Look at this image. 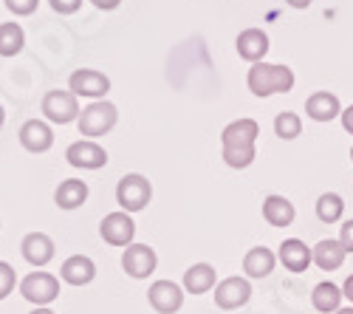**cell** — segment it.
Instances as JSON below:
<instances>
[{"instance_id": "cell-1", "label": "cell", "mask_w": 353, "mask_h": 314, "mask_svg": "<svg viewBox=\"0 0 353 314\" xmlns=\"http://www.w3.org/2000/svg\"><path fill=\"white\" fill-rule=\"evenodd\" d=\"M260 125L254 119H234L223 128L221 133V145H223V161L234 170H246L257 150H254V141H257Z\"/></svg>"}, {"instance_id": "cell-2", "label": "cell", "mask_w": 353, "mask_h": 314, "mask_svg": "<svg viewBox=\"0 0 353 314\" xmlns=\"http://www.w3.org/2000/svg\"><path fill=\"white\" fill-rule=\"evenodd\" d=\"M249 91L260 99H266L272 94H288L294 88V71L288 66H277V63H254L249 68Z\"/></svg>"}, {"instance_id": "cell-3", "label": "cell", "mask_w": 353, "mask_h": 314, "mask_svg": "<svg viewBox=\"0 0 353 314\" xmlns=\"http://www.w3.org/2000/svg\"><path fill=\"white\" fill-rule=\"evenodd\" d=\"M116 122H119V110H116V105L108 99H94L91 105H85L79 110V119H77L79 133L85 139H99V136L110 133L116 128Z\"/></svg>"}, {"instance_id": "cell-4", "label": "cell", "mask_w": 353, "mask_h": 314, "mask_svg": "<svg viewBox=\"0 0 353 314\" xmlns=\"http://www.w3.org/2000/svg\"><path fill=\"white\" fill-rule=\"evenodd\" d=\"M153 198V187L144 176L128 173L119 184H116V202L125 213H141Z\"/></svg>"}, {"instance_id": "cell-5", "label": "cell", "mask_w": 353, "mask_h": 314, "mask_svg": "<svg viewBox=\"0 0 353 314\" xmlns=\"http://www.w3.org/2000/svg\"><path fill=\"white\" fill-rule=\"evenodd\" d=\"M20 295L34 303V306H48L60 297V280H57L51 272H32L20 280Z\"/></svg>"}, {"instance_id": "cell-6", "label": "cell", "mask_w": 353, "mask_h": 314, "mask_svg": "<svg viewBox=\"0 0 353 314\" xmlns=\"http://www.w3.org/2000/svg\"><path fill=\"white\" fill-rule=\"evenodd\" d=\"M43 117L54 125H68L79 119V102L71 91H48L43 97Z\"/></svg>"}, {"instance_id": "cell-7", "label": "cell", "mask_w": 353, "mask_h": 314, "mask_svg": "<svg viewBox=\"0 0 353 314\" xmlns=\"http://www.w3.org/2000/svg\"><path fill=\"white\" fill-rule=\"evenodd\" d=\"M159 266V258H156V252L153 246H147V244H130L125 246V255H122V269L133 277V280H144V277H150Z\"/></svg>"}, {"instance_id": "cell-8", "label": "cell", "mask_w": 353, "mask_h": 314, "mask_svg": "<svg viewBox=\"0 0 353 314\" xmlns=\"http://www.w3.org/2000/svg\"><path fill=\"white\" fill-rule=\"evenodd\" d=\"M68 88L74 97H88V99H102L110 91V79L102 71L94 68H79L68 77Z\"/></svg>"}, {"instance_id": "cell-9", "label": "cell", "mask_w": 353, "mask_h": 314, "mask_svg": "<svg viewBox=\"0 0 353 314\" xmlns=\"http://www.w3.org/2000/svg\"><path fill=\"white\" fill-rule=\"evenodd\" d=\"M99 235L105 238V244L110 246H130L133 235H136V224L130 218V213H110L102 218L99 224Z\"/></svg>"}, {"instance_id": "cell-10", "label": "cell", "mask_w": 353, "mask_h": 314, "mask_svg": "<svg viewBox=\"0 0 353 314\" xmlns=\"http://www.w3.org/2000/svg\"><path fill=\"white\" fill-rule=\"evenodd\" d=\"M65 159L71 167H79V170H99L108 164V150L97 145L94 139H79L74 145H68Z\"/></svg>"}, {"instance_id": "cell-11", "label": "cell", "mask_w": 353, "mask_h": 314, "mask_svg": "<svg viewBox=\"0 0 353 314\" xmlns=\"http://www.w3.org/2000/svg\"><path fill=\"white\" fill-rule=\"evenodd\" d=\"M147 300H150V306L159 314H175L184 306V289L172 280H156L153 286L147 289Z\"/></svg>"}, {"instance_id": "cell-12", "label": "cell", "mask_w": 353, "mask_h": 314, "mask_svg": "<svg viewBox=\"0 0 353 314\" xmlns=\"http://www.w3.org/2000/svg\"><path fill=\"white\" fill-rule=\"evenodd\" d=\"M249 297H252V286H249L246 277H226V280L218 283V289H215V306L223 308V311L246 306Z\"/></svg>"}, {"instance_id": "cell-13", "label": "cell", "mask_w": 353, "mask_h": 314, "mask_svg": "<svg viewBox=\"0 0 353 314\" xmlns=\"http://www.w3.org/2000/svg\"><path fill=\"white\" fill-rule=\"evenodd\" d=\"M20 252L26 264H32L34 269H43L46 264H51L54 258V241L46 235V233H28L23 241H20Z\"/></svg>"}, {"instance_id": "cell-14", "label": "cell", "mask_w": 353, "mask_h": 314, "mask_svg": "<svg viewBox=\"0 0 353 314\" xmlns=\"http://www.w3.org/2000/svg\"><path fill=\"white\" fill-rule=\"evenodd\" d=\"M20 145L28 150V153H46V150H51V145H54V130L48 128V122H43V119H28V122H23V128H20Z\"/></svg>"}, {"instance_id": "cell-15", "label": "cell", "mask_w": 353, "mask_h": 314, "mask_svg": "<svg viewBox=\"0 0 353 314\" xmlns=\"http://www.w3.org/2000/svg\"><path fill=\"white\" fill-rule=\"evenodd\" d=\"M305 110L314 122H331L336 117H342V105H339V97L331 94V91H316L305 99Z\"/></svg>"}, {"instance_id": "cell-16", "label": "cell", "mask_w": 353, "mask_h": 314, "mask_svg": "<svg viewBox=\"0 0 353 314\" xmlns=\"http://www.w3.org/2000/svg\"><path fill=\"white\" fill-rule=\"evenodd\" d=\"M60 277L68 283V286H88L97 277V264L85 255H71V258L60 266Z\"/></svg>"}, {"instance_id": "cell-17", "label": "cell", "mask_w": 353, "mask_h": 314, "mask_svg": "<svg viewBox=\"0 0 353 314\" xmlns=\"http://www.w3.org/2000/svg\"><path fill=\"white\" fill-rule=\"evenodd\" d=\"M345 246L334 238H325V241H319L314 249H311V261L322 269V272H336L342 264H345Z\"/></svg>"}, {"instance_id": "cell-18", "label": "cell", "mask_w": 353, "mask_h": 314, "mask_svg": "<svg viewBox=\"0 0 353 314\" xmlns=\"http://www.w3.org/2000/svg\"><path fill=\"white\" fill-rule=\"evenodd\" d=\"M266 51H269L266 32H260V28H246V32L238 35V54L243 57V60H249L252 66L254 63H263Z\"/></svg>"}, {"instance_id": "cell-19", "label": "cell", "mask_w": 353, "mask_h": 314, "mask_svg": "<svg viewBox=\"0 0 353 314\" xmlns=\"http://www.w3.org/2000/svg\"><path fill=\"white\" fill-rule=\"evenodd\" d=\"M280 261L288 272H305L308 264H311V249L300 241V238H285L280 244Z\"/></svg>"}, {"instance_id": "cell-20", "label": "cell", "mask_w": 353, "mask_h": 314, "mask_svg": "<svg viewBox=\"0 0 353 314\" xmlns=\"http://www.w3.org/2000/svg\"><path fill=\"white\" fill-rule=\"evenodd\" d=\"M88 202V184L82 179H65L54 193V204L60 210H79Z\"/></svg>"}, {"instance_id": "cell-21", "label": "cell", "mask_w": 353, "mask_h": 314, "mask_svg": "<svg viewBox=\"0 0 353 314\" xmlns=\"http://www.w3.org/2000/svg\"><path fill=\"white\" fill-rule=\"evenodd\" d=\"M274 264H277V258H274V252L272 249H266V246H252L249 252H246V258H243V272H246V277H269L272 275V269H274Z\"/></svg>"}, {"instance_id": "cell-22", "label": "cell", "mask_w": 353, "mask_h": 314, "mask_svg": "<svg viewBox=\"0 0 353 314\" xmlns=\"http://www.w3.org/2000/svg\"><path fill=\"white\" fill-rule=\"evenodd\" d=\"M263 218L272 226H288L297 218V210H294V204L285 195H269L266 202H263Z\"/></svg>"}, {"instance_id": "cell-23", "label": "cell", "mask_w": 353, "mask_h": 314, "mask_svg": "<svg viewBox=\"0 0 353 314\" xmlns=\"http://www.w3.org/2000/svg\"><path fill=\"white\" fill-rule=\"evenodd\" d=\"M215 280H218V275L210 264H195L184 275V289L190 295H203V292H210L215 286Z\"/></svg>"}, {"instance_id": "cell-24", "label": "cell", "mask_w": 353, "mask_h": 314, "mask_svg": "<svg viewBox=\"0 0 353 314\" xmlns=\"http://www.w3.org/2000/svg\"><path fill=\"white\" fill-rule=\"evenodd\" d=\"M342 297H345L342 289L334 286V283H328V280H325V283H316L314 292H311V303H314V308L322 311V314H336Z\"/></svg>"}, {"instance_id": "cell-25", "label": "cell", "mask_w": 353, "mask_h": 314, "mask_svg": "<svg viewBox=\"0 0 353 314\" xmlns=\"http://www.w3.org/2000/svg\"><path fill=\"white\" fill-rule=\"evenodd\" d=\"M342 215H345L342 195H336V193H322V195L316 198V218H319L322 224H336V221H342Z\"/></svg>"}, {"instance_id": "cell-26", "label": "cell", "mask_w": 353, "mask_h": 314, "mask_svg": "<svg viewBox=\"0 0 353 314\" xmlns=\"http://www.w3.org/2000/svg\"><path fill=\"white\" fill-rule=\"evenodd\" d=\"M26 46V32L17 23H0V57H14Z\"/></svg>"}, {"instance_id": "cell-27", "label": "cell", "mask_w": 353, "mask_h": 314, "mask_svg": "<svg viewBox=\"0 0 353 314\" xmlns=\"http://www.w3.org/2000/svg\"><path fill=\"white\" fill-rule=\"evenodd\" d=\"M274 133H277L280 139H285V141L297 139V136L303 133V122H300V117H297V113H291V110L277 113V119H274Z\"/></svg>"}, {"instance_id": "cell-28", "label": "cell", "mask_w": 353, "mask_h": 314, "mask_svg": "<svg viewBox=\"0 0 353 314\" xmlns=\"http://www.w3.org/2000/svg\"><path fill=\"white\" fill-rule=\"evenodd\" d=\"M14 283H17V272L6 261H0V300H6L14 292Z\"/></svg>"}, {"instance_id": "cell-29", "label": "cell", "mask_w": 353, "mask_h": 314, "mask_svg": "<svg viewBox=\"0 0 353 314\" xmlns=\"http://www.w3.org/2000/svg\"><path fill=\"white\" fill-rule=\"evenodd\" d=\"M6 9L17 17H28V14H34V9L40 6V0H3Z\"/></svg>"}, {"instance_id": "cell-30", "label": "cell", "mask_w": 353, "mask_h": 314, "mask_svg": "<svg viewBox=\"0 0 353 314\" xmlns=\"http://www.w3.org/2000/svg\"><path fill=\"white\" fill-rule=\"evenodd\" d=\"M48 3L57 14H74L82 6V0H48Z\"/></svg>"}, {"instance_id": "cell-31", "label": "cell", "mask_w": 353, "mask_h": 314, "mask_svg": "<svg viewBox=\"0 0 353 314\" xmlns=\"http://www.w3.org/2000/svg\"><path fill=\"white\" fill-rule=\"evenodd\" d=\"M339 244L345 246V252H353V218L342 224V233H339Z\"/></svg>"}, {"instance_id": "cell-32", "label": "cell", "mask_w": 353, "mask_h": 314, "mask_svg": "<svg viewBox=\"0 0 353 314\" xmlns=\"http://www.w3.org/2000/svg\"><path fill=\"white\" fill-rule=\"evenodd\" d=\"M342 128H345V130L353 136V105L342 110Z\"/></svg>"}, {"instance_id": "cell-33", "label": "cell", "mask_w": 353, "mask_h": 314, "mask_svg": "<svg viewBox=\"0 0 353 314\" xmlns=\"http://www.w3.org/2000/svg\"><path fill=\"white\" fill-rule=\"evenodd\" d=\"M91 3H94L97 9H102V12H113L116 6L122 3V0H91Z\"/></svg>"}, {"instance_id": "cell-34", "label": "cell", "mask_w": 353, "mask_h": 314, "mask_svg": "<svg viewBox=\"0 0 353 314\" xmlns=\"http://www.w3.org/2000/svg\"><path fill=\"white\" fill-rule=\"evenodd\" d=\"M342 295H345V297H347V300L353 303V275H350V277L345 280V286H342Z\"/></svg>"}, {"instance_id": "cell-35", "label": "cell", "mask_w": 353, "mask_h": 314, "mask_svg": "<svg viewBox=\"0 0 353 314\" xmlns=\"http://www.w3.org/2000/svg\"><path fill=\"white\" fill-rule=\"evenodd\" d=\"M285 3H288L291 9H308V6H311V0H285Z\"/></svg>"}, {"instance_id": "cell-36", "label": "cell", "mask_w": 353, "mask_h": 314, "mask_svg": "<svg viewBox=\"0 0 353 314\" xmlns=\"http://www.w3.org/2000/svg\"><path fill=\"white\" fill-rule=\"evenodd\" d=\"M32 314H57V311H51V308H48V306H37V308H34V311H32Z\"/></svg>"}, {"instance_id": "cell-37", "label": "cell", "mask_w": 353, "mask_h": 314, "mask_svg": "<svg viewBox=\"0 0 353 314\" xmlns=\"http://www.w3.org/2000/svg\"><path fill=\"white\" fill-rule=\"evenodd\" d=\"M3 122H6V110H3V105H0V128H3Z\"/></svg>"}, {"instance_id": "cell-38", "label": "cell", "mask_w": 353, "mask_h": 314, "mask_svg": "<svg viewBox=\"0 0 353 314\" xmlns=\"http://www.w3.org/2000/svg\"><path fill=\"white\" fill-rule=\"evenodd\" d=\"M336 314H353V306H347V308H339Z\"/></svg>"}, {"instance_id": "cell-39", "label": "cell", "mask_w": 353, "mask_h": 314, "mask_svg": "<svg viewBox=\"0 0 353 314\" xmlns=\"http://www.w3.org/2000/svg\"><path fill=\"white\" fill-rule=\"evenodd\" d=\"M350 159H353V148H350Z\"/></svg>"}]
</instances>
